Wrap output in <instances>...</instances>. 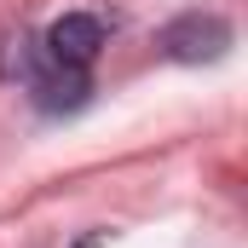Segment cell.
<instances>
[{
  "label": "cell",
  "mask_w": 248,
  "mask_h": 248,
  "mask_svg": "<svg viewBox=\"0 0 248 248\" xmlns=\"http://www.w3.org/2000/svg\"><path fill=\"white\" fill-rule=\"evenodd\" d=\"M156 46L173 63H208V58H219V52L231 46V23L214 17V12H185V17H173V23L156 35Z\"/></svg>",
  "instance_id": "obj_1"
},
{
  "label": "cell",
  "mask_w": 248,
  "mask_h": 248,
  "mask_svg": "<svg viewBox=\"0 0 248 248\" xmlns=\"http://www.w3.org/2000/svg\"><path fill=\"white\" fill-rule=\"evenodd\" d=\"M104 46V23L87 17V12H63L58 23L46 29V58L52 63H69V69H87Z\"/></svg>",
  "instance_id": "obj_2"
},
{
  "label": "cell",
  "mask_w": 248,
  "mask_h": 248,
  "mask_svg": "<svg viewBox=\"0 0 248 248\" xmlns=\"http://www.w3.org/2000/svg\"><path fill=\"white\" fill-rule=\"evenodd\" d=\"M87 93H93L87 69H69V63H46V69L35 75V104H41L46 116L81 110V104H87Z\"/></svg>",
  "instance_id": "obj_3"
},
{
  "label": "cell",
  "mask_w": 248,
  "mask_h": 248,
  "mask_svg": "<svg viewBox=\"0 0 248 248\" xmlns=\"http://www.w3.org/2000/svg\"><path fill=\"white\" fill-rule=\"evenodd\" d=\"M75 248H110V237H104V231H93V237H81Z\"/></svg>",
  "instance_id": "obj_4"
}]
</instances>
